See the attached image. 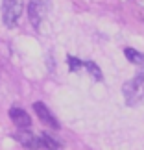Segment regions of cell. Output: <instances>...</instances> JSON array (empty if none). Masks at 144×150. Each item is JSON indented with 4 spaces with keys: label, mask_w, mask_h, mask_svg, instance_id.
Segmentation results:
<instances>
[{
    "label": "cell",
    "mask_w": 144,
    "mask_h": 150,
    "mask_svg": "<svg viewBox=\"0 0 144 150\" xmlns=\"http://www.w3.org/2000/svg\"><path fill=\"white\" fill-rule=\"evenodd\" d=\"M122 93L128 106H137L144 98V72H139L131 80H128L122 87Z\"/></svg>",
    "instance_id": "6da1fadb"
},
{
    "label": "cell",
    "mask_w": 144,
    "mask_h": 150,
    "mask_svg": "<svg viewBox=\"0 0 144 150\" xmlns=\"http://www.w3.org/2000/svg\"><path fill=\"white\" fill-rule=\"evenodd\" d=\"M24 11V0H4L2 2V21L8 28H13L19 22V17Z\"/></svg>",
    "instance_id": "7a4b0ae2"
},
{
    "label": "cell",
    "mask_w": 144,
    "mask_h": 150,
    "mask_svg": "<svg viewBox=\"0 0 144 150\" xmlns=\"http://www.w3.org/2000/svg\"><path fill=\"white\" fill-rule=\"evenodd\" d=\"M48 9H50V0H30L28 2V19H30L33 28L41 26Z\"/></svg>",
    "instance_id": "3957f363"
},
{
    "label": "cell",
    "mask_w": 144,
    "mask_h": 150,
    "mask_svg": "<svg viewBox=\"0 0 144 150\" xmlns=\"http://www.w3.org/2000/svg\"><path fill=\"white\" fill-rule=\"evenodd\" d=\"M15 139L20 143L22 146H26L28 150H39L41 148V139H39V135L32 134L30 130H19L15 134Z\"/></svg>",
    "instance_id": "277c9868"
},
{
    "label": "cell",
    "mask_w": 144,
    "mask_h": 150,
    "mask_svg": "<svg viewBox=\"0 0 144 150\" xmlns=\"http://www.w3.org/2000/svg\"><path fill=\"white\" fill-rule=\"evenodd\" d=\"M33 109H35V113H37V117L43 120L46 126H50V128H54V130H59V122H57V119L52 115V111L46 108V104H43V102H35L33 104Z\"/></svg>",
    "instance_id": "5b68a950"
},
{
    "label": "cell",
    "mask_w": 144,
    "mask_h": 150,
    "mask_svg": "<svg viewBox=\"0 0 144 150\" xmlns=\"http://www.w3.org/2000/svg\"><path fill=\"white\" fill-rule=\"evenodd\" d=\"M9 117H11L13 124H15L19 130H26V128H30V126H32L30 115H28L24 109H20V108H11V109H9Z\"/></svg>",
    "instance_id": "8992f818"
},
{
    "label": "cell",
    "mask_w": 144,
    "mask_h": 150,
    "mask_svg": "<svg viewBox=\"0 0 144 150\" xmlns=\"http://www.w3.org/2000/svg\"><path fill=\"white\" fill-rule=\"evenodd\" d=\"M39 139H41V146L48 148V150H59V148H61V143L57 141L54 135L46 134V132H43V134L39 135Z\"/></svg>",
    "instance_id": "52a82bcc"
},
{
    "label": "cell",
    "mask_w": 144,
    "mask_h": 150,
    "mask_svg": "<svg viewBox=\"0 0 144 150\" xmlns=\"http://www.w3.org/2000/svg\"><path fill=\"white\" fill-rule=\"evenodd\" d=\"M124 56L128 57L131 63H135V65H144V54H140L139 50H135V48H126V50H124Z\"/></svg>",
    "instance_id": "ba28073f"
},
{
    "label": "cell",
    "mask_w": 144,
    "mask_h": 150,
    "mask_svg": "<svg viewBox=\"0 0 144 150\" xmlns=\"http://www.w3.org/2000/svg\"><path fill=\"white\" fill-rule=\"evenodd\" d=\"M83 65H85V69H87V71L91 72V76H93V78L96 80V82H102V80H103L100 67H98L94 61H83Z\"/></svg>",
    "instance_id": "9c48e42d"
},
{
    "label": "cell",
    "mask_w": 144,
    "mask_h": 150,
    "mask_svg": "<svg viewBox=\"0 0 144 150\" xmlns=\"http://www.w3.org/2000/svg\"><path fill=\"white\" fill-rule=\"evenodd\" d=\"M68 67H70V71L76 72L83 67V61H79L78 57H74V56H68Z\"/></svg>",
    "instance_id": "30bf717a"
}]
</instances>
